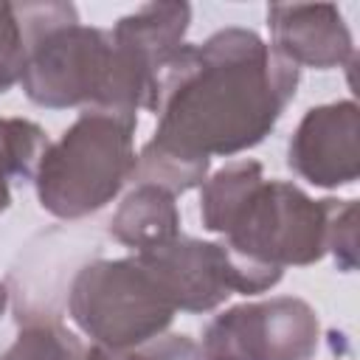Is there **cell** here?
<instances>
[{
  "label": "cell",
  "instance_id": "30bf717a",
  "mask_svg": "<svg viewBox=\"0 0 360 360\" xmlns=\"http://www.w3.org/2000/svg\"><path fill=\"white\" fill-rule=\"evenodd\" d=\"M56 3H0V93L20 82L28 48Z\"/></svg>",
  "mask_w": 360,
  "mask_h": 360
},
{
  "label": "cell",
  "instance_id": "6da1fadb",
  "mask_svg": "<svg viewBox=\"0 0 360 360\" xmlns=\"http://www.w3.org/2000/svg\"><path fill=\"white\" fill-rule=\"evenodd\" d=\"M298 65L256 31L222 28L183 45L163 68L152 101L155 149L188 163L245 152L270 135L295 96Z\"/></svg>",
  "mask_w": 360,
  "mask_h": 360
},
{
  "label": "cell",
  "instance_id": "5b68a950",
  "mask_svg": "<svg viewBox=\"0 0 360 360\" xmlns=\"http://www.w3.org/2000/svg\"><path fill=\"white\" fill-rule=\"evenodd\" d=\"M138 256L149 264L180 312H208L233 292H264L284 276V270L233 253L225 242H202L191 236H174Z\"/></svg>",
  "mask_w": 360,
  "mask_h": 360
},
{
  "label": "cell",
  "instance_id": "3957f363",
  "mask_svg": "<svg viewBox=\"0 0 360 360\" xmlns=\"http://www.w3.org/2000/svg\"><path fill=\"white\" fill-rule=\"evenodd\" d=\"M135 127L138 115L84 110L39 158L34 174L39 205L59 219L104 208L135 174Z\"/></svg>",
  "mask_w": 360,
  "mask_h": 360
},
{
  "label": "cell",
  "instance_id": "7c38bea8",
  "mask_svg": "<svg viewBox=\"0 0 360 360\" xmlns=\"http://www.w3.org/2000/svg\"><path fill=\"white\" fill-rule=\"evenodd\" d=\"M0 360H87V349L56 321H39L28 323Z\"/></svg>",
  "mask_w": 360,
  "mask_h": 360
},
{
  "label": "cell",
  "instance_id": "277c9868",
  "mask_svg": "<svg viewBox=\"0 0 360 360\" xmlns=\"http://www.w3.org/2000/svg\"><path fill=\"white\" fill-rule=\"evenodd\" d=\"M76 326L110 349H138L174 318V304L158 276L135 253L84 264L68 295Z\"/></svg>",
  "mask_w": 360,
  "mask_h": 360
},
{
  "label": "cell",
  "instance_id": "5bb4252c",
  "mask_svg": "<svg viewBox=\"0 0 360 360\" xmlns=\"http://www.w3.org/2000/svg\"><path fill=\"white\" fill-rule=\"evenodd\" d=\"M87 360H141V352H132V349H110V346L93 343L87 349Z\"/></svg>",
  "mask_w": 360,
  "mask_h": 360
},
{
  "label": "cell",
  "instance_id": "7a4b0ae2",
  "mask_svg": "<svg viewBox=\"0 0 360 360\" xmlns=\"http://www.w3.org/2000/svg\"><path fill=\"white\" fill-rule=\"evenodd\" d=\"M338 200H312L287 180H264L259 160H233L202 183V228L259 264H315L332 242Z\"/></svg>",
  "mask_w": 360,
  "mask_h": 360
},
{
  "label": "cell",
  "instance_id": "9c48e42d",
  "mask_svg": "<svg viewBox=\"0 0 360 360\" xmlns=\"http://www.w3.org/2000/svg\"><path fill=\"white\" fill-rule=\"evenodd\" d=\"M177 225H180V214L174 205V194L158 186L138 183L135 191H129L121 208L115 211L110 222V233L121 245H129L135 248V253H141L180 236Z\"/></svg>",
  "mask_w": 360,
  "mask_h": 360
},
{
  "label": "cell",
  "instance_id": "52a82bcc",
  "mask_svg": "<svg viewBox=\"0 0 360 360\" xmlns=\"http://www.w3.org/2000/svg\"><path fill=\"white\" fill-rule=\"evenodd\" d=\"M357 104L335 101L307 110L290 138L287 163L312 186H346L357 180Z\"/></svg>",
  "mask_w": 360,
  "mask_h": 360
},
{
  "label": "cell",
  "instance_id": "ba28073f",
  "mask_svg": "<svg viewBox=\"0 0 360 360\" xmlns=\"http://www.w3.org/2000/svg\"><path fill=\"white\" fill-rule=\"evenodd\" d=\"M267 25L273 48L292 65L335 68L352 59V34L332 3L321 6H270Z\"/></svg>",
  "mask_w": 360,
  "mask_h": 360
},
{
  "label": "cell",
  "instance_id": "8fae6325",
  "mask_svg": "<svg viewBox=\"0 0 360 360\" xmlns=\"http://www.w3.org/2000/svg\"><path fill=\"white\" fill-rule=\"evenodd\" d=\"M51 141L25 118H0V211L11 205V183L31 180Z\"/></svg>",
  "mask_w": 360,
  "mask_h": 360
},
{
  "label": "cell",
  "instance_id": "9a60e30c",
  "mask_svg": "<svg viewBox=\"0 0 360 360\" xmlns=\"http://www.w3.org/2000/svg\"><path fill=\"white\" fill-rule=\"evenodd\" d=\"M3 307H6V287L0 284V312H3Z\"/></svg>",
  "mask_w": 360,
  "mask_h": 360
},
{
  "label": "cell",
  "instance_id": "8992f818",
  "mask_svg": "<svg viewBox=\"0 0 360 360\" xmlns=\"http://www.w3.org/2000/svg\"><path fill=\"white\" fill-rule=\"evenodd\" d=\"M205 360H309L318 349V315L292 295L231 307L202 335Z\"/></svg>",
  "mask_w": 360,
  "mask_h": 360
},
{
  "label": "cell",
  "instance_id": "4fadbf2b",
  "mask_svg": "<svg viewBox=\"0 0 360 360\" xmlns=\"http://www.w3.org/2000/svg\"><path fill=\"white\" fill-rule=\"evenodd\" d=\"M141 360H205V354L188 335H166L141 349Z\"/></svg>",
  "mask_w": 360,
  "mask_h": 360
}]
</instances>
